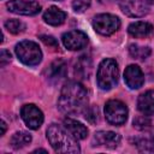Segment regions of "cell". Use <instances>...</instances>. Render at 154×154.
Returning a JSON list of instances; mask_svg holds the SVG:
<instances>
[{
	"instance_id": "28",
	"label": "cell",
	"mask_w": 154,
	"mask_h": 154,
	"mask_svg": "<svg viewBox=\"0 0 154 154\" xmlns=\"http://www.w3.org/2000/svg\"><path fill=\"white\" fill-rule=\"evenodd\" d=\"M5 131H6V123L2 120V122H1V136L5 134Z\"/></svg>"
},
{
	"instance_id": "8",
	"label": "cell",
	"mask_w": 154,
	"mask_h": 154,
	"mask_svg": "<svg viewBox=\"0 0 154 154\" xmlns=\"http://www.w3.org/2000/svg\"><path fill=\"white\" fill-rule=\"evenodd\" d=\"M8 11L17 13V14H24V16H34L40 12L41 6L40 4L35 1H28V0H10L7 2Z\"/></svg>"
},
{
	"instance_id": "19",
	"label": "cell",
	"mask_w": 154,
	"mask_h": 154,
	"mask_svg": "<svg viewBox=\"0 0 154 154\" xmlns=\"http://www.w3.org/2000/svg\"><path fill=\"white\" fill-rule=\"evenodd\" d=\"M30 142H31V136H30V134H28L25 131H17L11 137V146L14 149L23 148V147L28 146Z\"/></svg>"
},
{
	"instance_id": "23",
	"label": "cell",
	"mask_w": 154,
	"mask_h": 154,
	"mask_svg": "<svg viewBox=\"0 0 154 154\" xmlns=\"http://www.w3.org/2000/svg\"><path fill=\"white\" fill-rule=\"evenodd\" d=\"M134 126L138 130H146L150 128V120L147 118V116H138L134 119Z\"/></svg>"
},
{
	"instance_id": "17",
	"label": "cell",
	"mask_w": 154,
	"mask_h": 154,
	"mask_svg": "<svg viewBox=\"0 0 154 154\" xmlns=\"http://www.w3.org/2000/svg\"><path fill=\"white\" fill-rule=\"evenodd\" d=\"M43 19L49 25H60L66 19V13L60 8L52 6L43 13Z\"/></svg>"
},
{
	"instance_id": "9",
	"label": "cell",
	"mask_w": 154,
	"mask_h": 154,
	"mask_svg": "<svg viewBox=\"0 0 154 154\" xmlns=\"http://www.w3.org/2000/svg\"><path fill=\"white\" fill-rule=\"evenodd\" d=\"M64 46L70 51H77L82 49L88 43V36L79 30H72L69 32H65L61 37Z\"/></svg>"
},
{
	"instance_id": "10",
	"label": "cell",
	"mask_w": 154,
	"mask_h": 154,
	"mask_svg": "<svg viewBox=\"0 0 154 154\" xmlns=\"http://www.w3.org/2000/svg\"><path fill=\"white\" fill-rule=\"evenodd\" d=\"M122 11L130 17H142L148 13V6L144 0H120Z\"/></svg>"
},
{
	"instance_id": "25",
	"label": "cell",
	"mask_w": 154,
	"mask_h": 154,
	"mask_svg": "<svg viewBox=\"0 0 154 154\" xmlns=\"http://www.w3.org/2000/svg\"><path fill=\"white\" fill-rule=\"evenodd\" d=\"M90 1L91 0H73L72 7L76 12L81 13V12H84L90 6Z\"/></svg>"
},
{
	"instance_id": "18",
	"label": "cell",
	"mask_w": 154,
	"mask_h": 154,
	"mask_svg": "<svg viewBox=\"0 0 154 154\" xmlns=\"http://www.w3.org/2000/svg\"><path fill=\"white\" fill-rule=\"evenodd\" d=\"M91 70V61L87 55H82L79 57V59L77 60L76 65H75V73L77 76H79L81 78H88L89 73Z\"/></svg>"
},
{
	"instance_id": "21",
	"label": "cell",
	"mask_w": 154,
	"mask_h": 154,
	"mask_svg": "<svg viewBox=\"0 0 154 154\" xmlns=\"http://www.w3.org/2000/svg\"><path fill=\"white\" fill-rule=\"evenodd\" d=\"M136 147L140 152L144 153H154V135L150 137H143L136 140Z\"/></svg>"
},
{
	"instance_id": "7",
	"label": "cell",
	"mask_w": 154,
	"mask_h": 154,
	"mask_svg": "<svg viewBox=\"0 0 154 154\" xmlns=\"http://www.w3.org/2000/svg\"><path fill=\"white\" fill-rule=\"evenodd\" d=\"M20 116L25 125L32 130L38 129L43 123V113L32 103L24 105L20 109Z\"/></svg>"
},
{
	"instance_id": "5",
	"label": "cell",
	"mask_w": 154,
	"mask_h": 154,
	"mask_svg": "<svg viewBox=\"0 0 154 154\" xmlns=\"http://www.w3.org/2000/svg\"><path fill=\"white\" fill-rule=\"evenodd\" d=\"M128 107L119 100H109L105 106V116L109 124L122 125L128 119Z\"/></svg>"
},
{
	"instance_id": "26",
	"label": "cell",
	"mask_w": 154,
	"mask_h": 154,
	"mask_svg": "<svg viewBox=\"0 0 154 154\" xmlns=\"http://www.w3.org/2000/svg\"><path fill=\"white\" fill-rule=\"evenodd\" d=\"M40 40L48 47L53 48V49H57L59 48V45H58V41L53 37V36H49V35H41L40 36Z\"/></svg>"
},
{
	"instance_id": "29",
	"label": "cell",
	"mask_w": 154,
	"mask_h": 154,
	"mask_svg": "<svg viewBox=\"0 0 154 154\" xmlns=\"http://www.w3.org/2000/svg\"><path fill=\"white\" fill-rule=\"evenodd\" d=\"M147 4H154V0H144Z\"/></svg>"
},
{
	"instance_id": "12",
	"label": "cell",
	"mask_w": 154,
	"mask_h": 154,
	"mask_svg": "<svg viewBox=\"0 0 154 154\" xmlns=\"http://www.w3.org/2000/svg\"><path fill=\"white\" fill-rule=\"evenodd\" d=\"M94 146H103L107 148H116L120 143V136L113 131H97L94 135Z\"/></svg>"
},
{
	"instance_id": "14",
	"label": "cell",
	"mask_w": 154,
	"mask_h": 154,
	"mask_svg": "<svg viewBox=\"0 0 154 154\" xmlns=\"http://www.w3.org/2000/svg\"><path fill=\"white\" fill-rule=\"evenodd\" d=\"M64 125L66 130L76 138V140H84L88 136V129L84 126L82 123L71 119V118H65L64 119Z\"/></svg>"
},
{
	"instance_id": "3",
	"label": "cell",
	"mask_w": 154,
	"mask_h": 154,
	"mask_svg": "<svg viewBox=\"0 0 154 154\" xmlns=\"http://www.w3.org/2000/svg\"><path fill=\"white\" fill-rule=\"evenodd\" d=\"M118 65L113 59H103L97 69L96 81L102 90H109L118 83Z\"/></svg>"
},
{
	"instance_id": "13",
	"label": "cell",
	"mask_w": 154,
	"mask_h": 154,
	"mask_svg": "<svg viewBox=\"0 0 154 154\" xmlns=\"http://www.w3.org/2000/svg\"><path fill=\"white\" fill-rule=\"evenodd\" d=\"M137 108L144 116L154 114V91L153 90H147L146 93L138 96Z\"/></svg>"
},
{
	"instance_id": "16",
	"label": "cell",
	"mask_w": 154,
	"mask_h": 154,
	"mask_svg": "<svg viewBox=\"0 0 154 154\" xmlns=\"http://www.w3.org/2000/svg\"><path fill=\"white\" fill-rule=\"evenodd\" d=\"M65 75H66V64L63 59L54 60L47 70V77L49 81H54V82L60 81L61 78L65 77Z\"/></svg>"
},
{
	"instance_id": "4",
	"label": "cell",
	"mask_w": 154,
	"mask_h": 154,
	"mask_svg": "<svg viewBox=\"0 0 154 154\" xmlns=\"http://www.w3.org/2000/svg\"><path fill=\"white\" fill-rule=\"evenodd\" d=\"M14 49L18 59L25 65L35 66L42 59V52L38 45L32 41H22L16 46Z\"/></svg>"
},
{
	"instance_id": "24",
	"label": "cell",
	"mask_w": 154,
	"mask_h": 154,
	"mask_svg": "<svg viewBox=\"0 0 154 154\" xmlns=\"http://www.w3.org/2000/svg\"><path fill=\"white\" fill-rule=\"evenodd\" d=\"M97 116H99V109H97L96 106H91V107H89V108L85 109V116H84V117H85V119H87L90 124L96 123Z\"/></svg>"
},
{
	"instance_id": "11",
	"label": "cell",
	"mask_w": 154,
	"mask_h": 154,
	"mask_svg": "<svg viewBox=\"0 0 154 154\" xmlns=\"http://www.w3.org/2000/svg\"><path fill=\"white\" fill-rule=\"evenodd\" d=\"M124 79L129 88L138 89L144 83V76L137 65H129L124 71Z\"/></svg>"
},
{
	"instance_id": "20",
	"label": "cell",
	"mask_w": 154,
	"mask_h": 154,
	"mask_svg": "<svg viewBox=\"0 0 154 154\" xmlns=\"http://www.w3.org/2000/svg\"><path fill=\"white\" fill-rule=\"evenodd\" d=\"M129 52L130 55L135 59H146L150 55V48L144 47V46H138V45H130L129 46Z\"/></svg>"
},
{
	"instance_id": "22",
	"label": "cell",
	"mask_w": 154,
	"mask_h": 154,
	"mask_svg": "<svg viewBox=\"0 0 154 154\" xmlns=\"http://www.w3.org/2000/svg\"><path fill=\"white\" fill-rule=\"evenodd\" d=\"M5 28L12 34H20L25 30V24L19 19H10L5 22Z\"/></svg>"
},
{
	"instance_id": "15",
	"label": "cell",
	"mask_w": 154,
	"mask_h": 154,
	"mask_svg": "<svg viewBox=\"0 0 154 154\" xmlns=\"http://www.w3.org/2000/svg\"><path fill=\"white\" fill-rule=\"evenodd\" d=\"M128 31L131 36H134L136 38H143V37H148L153 34V26H152V24L146 23V22H135L129 25Z\"/></svg>"
},
{
	"instance_id": "27",
	"label": "cell",
	"mask_w": 154,
	"mask_h": 154,
	"mask_svg": "<svg viewBox=\"0 0 154 154\" xmlns=\"http://www.w3.org/2000/svg\"><path fill=\"white\" fill-rule=\"evenodd\" d=\"M10 60H11V54H10V52L2 49V51H1V55H0V65H1V67H4L7 63H10Z\"/></svg>"
},
{
	"instance_id": "6",
	"label": "cell",
	"mask_w": 154,
	"mask_h": 154,
	"mask_svg": "<svg viewBox=\"0 0 154 154\" xmlns=\"http://www.w3.org/2000/svg\"><path fill=\"white\" fill-rule=\"evenodd\" d=\"M93 26L99 34L108 36V35H112L113 32H116L119 29L120 20H119L118 17H116L113 14L102 13V14H97L96 17H94Z\"/></svg>"
},
{
	"instance_id": "1",
	"label": "cell",
	"mask_w": 154,
	"mask_h": 154,
	"mask_svg": "<svg viewBox=\"0 0 154 154\" xmlns=\"http://www.w3.org/2000/svg\"><path fill=\"white\" fill-rule=\"evenodd\" d=\"M58 106L59 109L67 116L81 114L88 107L87 90L78 82L66 83L61 89Z\"/></svg>"
},
{
	"instance_id": "2",
	"label": "cell",
	"mask_w": 154,
	"mask_h": 154,
	"mask_svg": "<svg viewBox=\"0 0 154 154\" xmlns=\"http://www.w3.org/2000/svg\"><path fill=\"white\" fill-rule=\"evenodd\" d=\"M47 138L57 153H79L76 138L60 125L51 124L47 129Z\"/></svg>"
}]
</instances>
